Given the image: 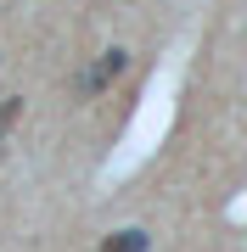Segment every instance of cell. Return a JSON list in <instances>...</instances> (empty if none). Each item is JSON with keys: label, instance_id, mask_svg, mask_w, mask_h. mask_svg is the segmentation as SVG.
Returning a JSON list of instances; mask_svg holds the SVG:
<instances>
[{"label": "cell", "instance_id": "6da1fadb", "mask_svg": "<svg viewBox=\"0 0 247 252\" xmlns=\"http://www.w3.org/2000/svg\"><path fill=\"white\" fill-rule=\"evenodd\" d=\"M124 62H129V51H118V45H112V51H101V62H90V67L73 79V95H79V101H90L96 90H107V84L124 73Z\"/></svg>", "mask_w": 247, "mask_h": 252}, {"label": "cell", "instance_id": "7a4b0ae2", "mask_svg": "<svg viewBox=\"0 0 247 252\" xmlns=\"http://www.w3.org/2000/svg\"><path fill=\"white\" fill-rule=\"evenodd\" d=\"M101 252H146V230H112Z\"/></svg>", "mask_w": 247, "mask_h": 252}, {"label": "cell", "instance_id": "3957f363", "mask_svg": "<svg viewBox=\"0 0 247 252\" xmlns=\"http://www.w3.org/2000/svg\"><path fill=\"white\" fill-rule=\"evenodd\" d=\"M17 112H23V101L11 95V101H0V146H6V129L17 124Z\"/></svg>", "mask_w": 247, "mask_h": 252}]
</instances>
